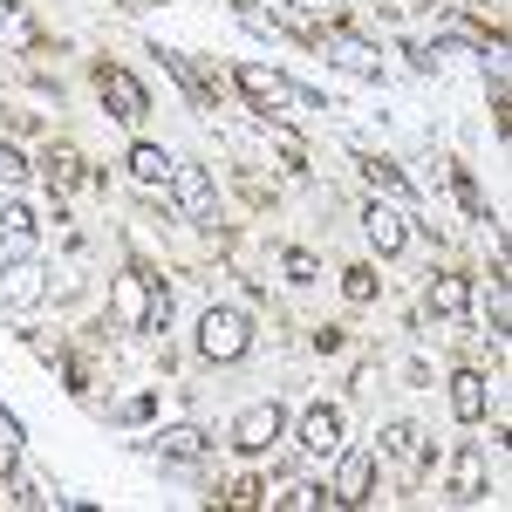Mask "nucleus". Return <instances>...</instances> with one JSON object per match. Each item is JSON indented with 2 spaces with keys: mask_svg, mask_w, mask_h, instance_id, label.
I'll return each mask as SVG.
<instances>
[{
  "mask_svg": "<svg viewBox=\"0 0 512 512\" xmlns=\"http://www.w3.org/2000/svg\"><path fill=\"white\" fill-rule=\"evenodd\" d=\"M110 315H117V328H144V335H158L164 321H171V287H164L151 267H130V274L110 287Z\"/></svg>",
  "mask_w": 512,
  "mask_h": 512,
  "instance_id": "1",
  "label": "nucleus"
},
{
  "mask_svg": "<svg viewBox=\"0 0 512 512\" xmlns=\"http://www.w3.org/2000/svg\"><path fill=\"white\" fill-rule=\"evenodd\" d=\"M233 82L246 89V96H253V103H260V110H335L328 96L301 89L294 76H280V69H267V62H246V69H239Z\"/></svg>",
  "mask_w": 512,
  "mask_h": 512,
  "instance_id": "2",
  "label": "nucleus"
},
{
  "mask_svg": "<svg viewBox=\"0 0 512 512\" xmlns=\"http://www.w3.org/2000/svg\"><path fill=\"white\" fill-rule=\"evenodd\" d=\"M246 349H253V321L239 315V308H205V321H198V355L205 362H239Z\"/></svg>",
  "mask_w": 512,
  "mask_h": 512,
  "instance_id": "3",
  "label": "nucleus"
},
{
  "mask_svg": "<svg viewBox=\"0 0 512 512\" xmlns=\"http://www.w3.org/2000/svg\"><path fill=\"white\" fill-rule=\"evenodd\" d=\"M315 48L335 62V69H349V76H362V82H383V48H369V41L349 35V28H321Z\"/></svg>",
  "mask_w": 512,
  "mask_h": 512,
  "instance_id": "4",
  "label": "nucleus"
},
{
  "mask_svg": "<svg viewBox=\"0 0 512 512\" xmlns=\"http://www.w3.org/2000/svg\"><path fill=\"white\" fill-rule=\"evenodd\" d=\"M171 198H178V212L198 219V226H212V219H219V192H212L205 164H171Z\"/></svg>",
  "mask_w": 512,
  "mask_h": 512,
  "instance_id": "5",
  "label": "nucleus"
},
{
  "mask_svg": "<svg viewBox=\"0 0 512 512\" xmlns=\"http://www.w3.org/2000/svg\"><path fill=\"white\" fill-rule=\"evenodd\" d=\"M96 89H103V103H110V117L117 123H144V110H151V96H144V82L130 76V69H96Z\"/></svg>",
  "mask_w": 512,
  "mask_h": 512,
  "instance_id": "6",
  "label": "nucleus"
},
{
  "mask_svg": "<svg viewBox=\"0 0 512 512\" xmlns=\"http://www.w3.org/2000/svg\"><path fill=\"white\" fill-rule=\"evenodd\" d=\"M41 294H48V274H41L35 253H28V260H7V267H0V308H14V315H21V308H35Z\"/></svg>",
  "mask_w": 512,
  "mask_h": 512,
  "instance_id": "7",
  "label": "nucleus"
},
{
  "mask_svg": "<svg viewBox=\"0 0 512 512\" xmlns=\"http://www.w3.org/2000/svg\"><path fill=\"white\" fill-rule=\"evenodd\" d=\"M424 315H431V321H451V328L472 315V287H465V274H437L431 287H424Z\"/></svg>",
  "mask_w": 512,
  "mask_h": 512,
  "instance_id": "8",
  "label": "nucleus"
},
{
  "mask_svg": "<svg viewBox=\"0 0 512 512\" xmlns=\"http://www.w3.org/2000/svg\"><path fill=\"white\" fill-rule=\"evenodd\" d=\"M274 437H287V410H280V403H253V410L233 424V444H239V451H267Z\"/></svg>",
  "mask_w": 512,
  "mask_h": 512,
  "instance_id": "9",
  "label": "nucleus"
},
{
  "mask_svg": "<svg viewBox=\"0 0 512 512\" xmlns=\"http://www.w3.org/2000/svg\"><path fill=\"white\" fill-rule=\"evenodd\" d=\"M301 451H308V458H335V451H342V410H335V403H315V410L301 417Z\"/></svg>",
  "mask_w": 512,
  "mask_h": 512,
  "instance_id": "10",
  "label": "nucleus"
},
{
  "mask_svg": "<svg viewBox=\"0 0 512 512\" xmlns=\"http://www.w3.org/2000/svg\"><path fill=\"white\" fill-rule=\"evenodd\" d=\"M35 239H41L35 212H28L21 198H7V205H0V253H7V260H28V253H35Z\"/></svg>",
  "mask_w": 512,
  "mask_h": 512,
  "instance_id": "11",
  "label": "nucleus"
},
{
  "mask_svg": "<svg viewBox=\"0 0 512 512\" xmlns=\"http://www.w3.org/2000/svg\"><path fill=\"white\" fill-rule=\"evenodd\" d=\"M362 233H369V246H376L383 260L410 246V226H403V212H396V205H383V198H376V205L362 212Z\"/></svg>",
  "mask_w": 512,
  "mask_h": 512,
  "instance_id": "12",
  "label": "nucleus"
},
{
  "mask_svg": "<svg viewBox=\"0 0 512 512\" xmlns=\"http://www.w3.org/2000/svg\"><path fill=\"white\" fill-rule=\"evenodd\" d=\"M376 492V451H349L335 472V506H362Z\"/></svg>",
  "mask_w": 512,
  "mask_h": 512,
  "instance_id": "13",
  "label": "nucleus"
},
{
  "mask_svg": "<svg viewBox=\"0 0 512 512\" xmlns=\"http://www.w3.org/2000/svg\"><path fill=\"white\" fill-rule=\"evenodd\" d=\"M444 492H451L458 506H472V499H485V458H478L472 444H465V451L451 458V485H444Z\"/></svg>",
  "mask_w": 512,
  "mask_h": 512,
  "instance_id": "14",
  "label": "nucleus"
},
{
  "mask_svg": "<svg viewBox=\"0 0 512 512\" xmlns=\"http://www.w3.org/2000/svg\"><path fill=\"white\" fill-rule=\"evenodd\" d=\"M355 171H362V178H369L376 192H390V198H417V185H410V178H403L390 158H376V151H355Z\"/></svg>",
  "mask_w": 512,
  "mask_h": 512,
  "instance_id": "15",
  "label": "nucleus"
},
{
  "mask_svg": "<svg viewBox=\"0 0 512 512\" xmlns=\"http://www.w3.org/2000/svg\"><path fill=\"white\" fill-rule=\"evenodd\" d=\"M0 48H41V28L21 0H0Z\"/></svg>",
  "mask_w": 512,
  "mask_h": 512,
  "instance_id": "16",
  "label": "nucleus"
},
{
  "mask_svg": "<svg viewBox=\"0 0 512 512\" xmlns=\"http://www.w3.org/2000/svg\"><path fill=\"white\" fill-rule=\"evenodd\" d=\"M451 410H458V424H478L485 417V376L478 369H458L451 376Z\"/></svg>",
  "mask_w": 512,
  "mask_h": 512,
  "instance_id": "17",
  "label": "nucleus"
},
{
  "mask_svg": "<svg viewBox=\"0 0 512 512\" xmlns=\"http://www.w3.org/2000/svg\"><path fill=\"white\" fill-rule=\"evenodd\" d=\"M158 62H164V69H171L178 82H185V96H192V110H219V96H212V82L198 76V69L185 62V55H171V48H158Z\"/></svg>",
  "mask_w": 512,
  "mask_h": 512,
  "instance_id": "18",
  "label": "nucleus"
},
{
  "mask_svg": "<svg viewBox=\"0 0 512 512\" xmlns=\"http://www.w3.org/2000/svg\"><path fill=\"white\" fill-rule=\"evenodd\" d=\"M171 151H158V144H130V171H137V185H171Z\"/></svg>",
  "mask_w": 512,
  "mask_h": 512,
  "instance_id": "19",
  "label": "nucleus"
},
{
  "mask_svg": "<svg viewBox=\"0 0 512 512\" xmlns=\"http://www.w3.org/2000/svg\"><path fill=\"white\" fill-rule=\"evenodd\" d=\"M158 451H164V458H178V465H198V458H205V431L171 424V431H158Z\"/></svg>",
  "mask_w": 512,
  "mask_h": 512,
  "instance_id": "20",
  "label": "nucleus"
},
{
  "mask_svg": "<svg viewBox=\"0 0 512 512\" xmlns=\"http://www.w3.org/2000/svg\"><path fill=\"white\" fill-rule=\"evenodd\" d=\"M239 28H253L260 41H294V28L280 14H267V7H253V0H239Z\"/></svg>",
  "mask_w": 512,
  "mask_h": 512,
  "instance_id": "21",
  "label": "nucleus"
},
{
  "mask_svg": "<svg viewBox=\"0 0 512 512\" xmlns=\"http://www.w3.org/2000/svg\"><path fill=\"white\" fill-rule=\"evenodd\" d=\"M485 321H492V342H506V321H512V301H506V274H492V287H485Z\"/></svg>",
  "mask_w": 512,
  "mask_h": 512,
  "instance_id": "22",
  "label": "nucleus"
},
{
  "mask_svg": "<svg viewBox=\"0 0 512 512\" xmlns=\"http://www.w3.org/2000/svg\"><path fill=\"white\" fill-rule=\"evenodd\" d=\"M383 451H390V458H403V465H417V458H424L417 424H390V431H383Z\"/></svg>",
  "mask_w": 512,
  "mask_h": 512,
  "instance_id": "23",
  "label": "nucleus"
},
{
  "mask_svg": "<svg viewBox=\"0 0 512 512\" xmlns=\"http://www.w3.org/2000/svg\"><path fill=\"white\" fill-rule=\"evenodd\" d=\"M451 192H458V205H465L472 219H492V205H485V192L472 185V171H458V164H451Z\"/></svg>",
  "mask_w": 512,
  "mask_h": 512,
  "instance_id": "24",
  "label": "nucleus"
},
{
  "mask_svg": "<svg viewBox=\"0 0 512 512\" xmlns=\"http://www.w3.org/2000/svg\"><path fill=\"white\" fill-rule=\"evenodd\" d=\"M335 499V492H321V485H287V492H274V506H294V512H321Z\"/></svg>",
  "mask_w": 512,
  "mask_h": 512,
  "instance_id": "25",
  "label": "nucleus"
},
{
  "mask_svg": "<svg viewBox=\"0 0 512 512\" xmlns=\"http://www.w3.org/2000/svg\"><path fill=\"white\" fill-rule=\"evenodd\" d=\"M48 185H62V192L82 185V158L76 151H48Z\"/></svg>",
  "mask_w": 512,
  "mask_h": 512,
  "instance_id": "26",
  "label": "nucleus"
},
{
  "mask_svg": "<svg viewBox=\"0 0 512 512\" xmlns=\"http://www.w3.org/2000/svg\"><path fill=\"white\" fill-rule=\"evenodd\" d=\"M342 294H349L355 308H362V301H376V267H342Z\"/></svg>",
  "mask_w": 512,
  "mask_h": 512,
  "instance_id": "27",
  "label": "nucleus"
},
{
  "mask_svg": "<svg viewBox=\"0 0 512 512\" xmlns=\"http://www.w3.org/2000/svg\"><path fill=\"white\" fill-rule=\"evenodd\" d=\"M280 267H287V280H294V287L321 280V260H315V253H301V246H294V253H280Z\"/></svg>",
  "mask_w": 512,
  "mask_h": 512,
  "instance_id": "28",
  "label": "nucleus"
},
{
  "mask_svg": "<svg viewBox=\"0 0 512 512\" xmlns=\"http://www.w3.org/2000/svg\"><path fill=\"white\" fill-rule=\"evenodd\" d=\"M14 185H28V158L14 144H0V192H14Z\"/></svg>",
  "mask_w": 512,
  "mask_h": 512,
  "instance_id": "29",
  "label": "nucleus"
},
{
  "mask_svg": "<svg viewBox=\"0 0 512 512\" xmlns=\"http://www.w3.org/2000/svg\"><path fill=\"white\" fill-rule=\"evenodd\" d=\"M294 14H328V0H287Z\"/></svg>",
  "mask_w": 512,
  "mask_h": 512,
  "instance_id": "30",
  "label": "nucleus"
}]
</instances>
